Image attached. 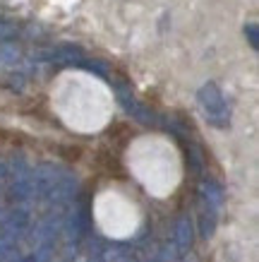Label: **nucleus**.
I'll return each mask as SVG.
<instances>
[{"label":"nucleus","mask_w":259,"mask_h":262,"mask_svg":"<svg viewBox=\"0 0 259 262\" xmlns=\"http://www.w3.org/2000/svg\"><path fill=\"white\" fill-rule=\"evenodd\" d=\"M245 36H247V41H250L252 48H259V29H257V24H247V27H245Z\"/></svg>","instance_id":"1"},{"label":"nucleus","mask_w":259,"mask_h":262,"mask_svg":"<svg viewBox=\"0 0 259 262\" xmlns=\"http://www.w3.org/2000/svg\"><path fill=\"white\" fill-rule=\"evenodd\" d=\"M12 34H15V27L0 22V39H8V36H12Z\"/></svg>","instance_id":"2"}]
</instances>
